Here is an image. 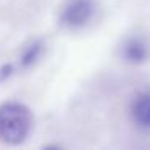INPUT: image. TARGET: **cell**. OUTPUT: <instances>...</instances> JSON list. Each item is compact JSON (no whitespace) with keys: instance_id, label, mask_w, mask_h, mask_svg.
<instances>
[{"instance_id":"6da1fadb","label":"cell","mask_w":150,"mask_h":150,"mask_svg":"<svg viewBox=\"0 0 150 150\" xmlns=\"http://www.w3.org/2000/svg\"><path fill=\"white\" fill-rule=\"evenodd\" d=\"M33 129V113L23 103L7 102L0 105V139L18 145L24 142Z\"/></svg>"},{"instance_id":"7a4b0ae2","label":"cell","mask_w":150,"mask_h":150,"mask_svg":"<svg viewBox=\"0 0 150 150\" xmlns=\"http://www.w3.org/2000/svg\"><path fill=\"white\" fill-rule=\"evenodd\" d=\"M95 11L94 0H71L62 11V24L69 29H78L89 23Z\"/></svg>"},{"instance_id":"3957f363","label":"cell","mask_w":150,"mask_h":150,"mask_svg":"<svg viewBox=\"0 0 150 150\" xmlns=\"http://www.w3.org/2000/svg\"><path fill=\"white\" fill-rule=\"evenodd\" d=\"M131 120L139 129L150 131V91H142L131 103Z\"/></svg>"},{"instance_id":"277c9868","label":"cell","mask_w":150,"mask_h":150,"mask_svg":"<svg viewBox=\"0 0 150 150\" xmlns=\"http://www.w3.org/2000/svg\"><path fill=\"white\" fill-rule=\"evenodd\" d=\"M121 55H123L124 62L139 65L149 58V45L140 37H131L121 47Z\"/></svg>"},{"instance_id":"5b68a950","label":"cell","mask_w":150,"mask_h":150,"mask_svg":"<svg viewBox=\"0 0 150 150\" xmlns=\"http://www.w3.org/2000/svg\"><path fill=\"white\" fill-rule=\"evenodd\" d=\"M42 50H44V45H42V42H39V40H36V42H33L31 45H28L26 50L23 52V55H21V58H20L21 66H23V68L33 66L34 63L40 58Z\"/></svg>"},{"instance_id":"8992f818","label":"cell","mask_w":150,"mask_h":150,"mask_svg":"<svg viewBox=\"0 0 150 150\" xmlns=\"http://www.w3.org/2000/svg\"><path fill=\"white\" fill-rule=\"evenodd\" d=\"M11 73H13V66H11L10 63H7V65L2 66V68H0V82L5 81L8 76H11Z\"/></svg>"}]
</instances>
